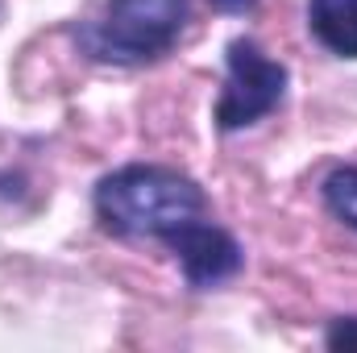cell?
Listing matches in <instances>:
<instances>
[{
	"mask_svg": "<svg viewBox=\"0 0 357 353\" xmlns=\"http://www.w3.org/2000/svg\"><path fill=\"white\" fill-rule=\"evenodd\" d=\"M225 67H229V75H225V91L216 100V129L220 133L250 129L282 104L291 71L278 59H266L254 38H233L225 50Z\"/></svg>",
	"mask_w": 357,
	"mask_h": 353,
	"instance_id": "obj_3",
	"label": "cell"
},
{
	"mask_svg": "<svg viewBox=\"0 0 357 353\" xmlns=\"http://www.w3.org/2000/svg\"><path fill=\"white\" fill-rule=\"evenodd\" d=\"M167 246H171V254H175L178 266H183V278H187L191 287H199V291H204V287H216V283H225V278H233V274L241 270V262H245V250L237 246V237L225 233L220 225H212L208 216L175 229V233L167 237Z\"/></svg>",
	"mask_w": 357,
	"mask_h": 353,
	"instance_id": "obj_4",
	"label": "cell"
},
{
	"mask_svg": "<svg viewBox=\"0 0 357 353\" xmlns=\"http://www.w3.org/2000/svg\"><path fill=\"white\" fill-rule=\"evenodd\" d=\"M187 17V0H108L100 17L75 25V42L96 63L142 67L175 50Z\"/></svg>",
	"mask_w": 357,
	"mask_h": 353,
	"instance_id": "obj_2",
	"label": "cell"
},
{
	"mask_svg": "<svg viewBox=\"0 0 357 353\" xmlns=\"http://www.w3.org/2000/svg\"><path fill=\"white\" fill-rule=\"evenodd\" d=\"M100 225L116 237H154L167 241L175 229L208 216V195L191 175L175 167L133 163L104 175L91 191Z\"/></svg>",
	"mask_w": 357,
	"mask_h": 353,
	"instance_id": "obj_1",
	"label": "cell"
},
{
	"mask_svg": "<svg viewBox=\"0 0 357 353\" xmlns=\"http://www.w3.org/2000/svg\"><path fill=\"white\" fill-rule=\"evenodd\" d=\"M320 195H324V208L341 225L357 229V167H337L333 175L320 183Z\"/></svg>",
	"mask_w": 357,
	"mask_h": 353,
	"instance_id": "obj_6",
	"label": "cell"
},
{
	"mask_svg": "<svg viewBox=\"0 0 357 353\" xmlns=\"http://www.w3.org/2000/svg\"><path fill=\"white\" fill-rule=\"evenodd\" d=\"M324 345L337 353H354L357 350V316H341V320H333L328 324V333H324Z\"/></svg>",
	"mask_w": 357,
	"mask_h": 353,
	"instance_id": "obj_7",
	"label": "cell"
},
{
	"mask_svg": "<svg viewBox=\"0 0 357 353\" xmlns=\"http://www.w3.org/2000/svg\"><path fill=\"white\" fill-rule=\"evenodd\" d=\"M307 29L328 54L357 59V0H307Z\"/></svg>",
	"mask_w": 357,
	"mask_h": 353,
	"instance_id": "obj_5",
	"label": "cell"
},
{
	"mask_svg": "<svg viewBox=\"0 0 357 353\" xmlns=\"http://www.w3.org/2000/svg\"><path fill=\"white\" fill-rule=\"evenodd\" d=\"M212 8H220V13H250L258 0H208Z\"/></svg>",
	"mask_w": 357,
	"mask_h": 353,
	"instance_id": "obj_8",
	"label": "cell"
}]
</instances>
